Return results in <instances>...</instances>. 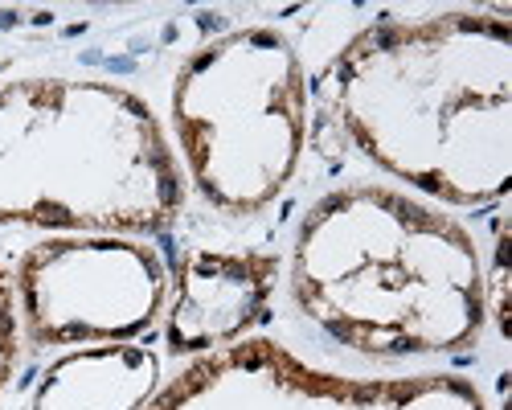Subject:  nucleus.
<instances>
[{
    "mask_svg": "<svg viewBox=\"0 0 512 410\" xmlns=\"http://www.w3.org/2000/svg\"><path fill=\"white\" fill-rule=\"evenodd\" d=\"M357 148L447 205H484L512 181V29L435 13L357 33L332 70Z\"/></svg>",
    "mask_w": 512,
    "mask_h": 410,
    "instance_id": "1",
    "label": "nucleus"
},
{
    "mask_svg": "<svg viewBox=\"0 0 512 410\" xmlns=\"http://www.w3.org/2000/svg\"><path fill=\"white\" fill-rule=\"evenodd\" d=\"M300 312L365 357L463 353L484 337L488 287L476 238L381 185L312 205L291 255Z\"/></svg>",
    "mask_w": 512,
    "mask_h": 410,
    "instance_id": "2",
    "label": "nucleus"
},
{
    "mask_svg": "<svg viewBox=\"0 0 512 410\" xmlns=\"http://www.w3.org/2000/svg\"><path fill=\"white\" fill-rule=\"evenodd\" d=\"M185 173L152 107L95 78L0 82V226L156 234Z\"/></svg>",
    "mask_w": 512,
    "mask_h": 410,
    "instance_id": "3",
    "label": "nucleus"
},
{
    "mask_svg": "<svg viewBox=\"0 0 512 410\" xmlns=\"http://www.w3.org/2000/svg\"><path fill=\"white\" fill-rule=\"evenodd\" d=\"M173 123L189 181L213 210H267L304 156L308 82L300 54L275 29L209 41L173 82Z\"/></svg>",
    "mask_w": 512,
    "mask_h": 410,
    "instance_id": "4",
    "label": "nucleus"
},
{
    "mask_svg": "<svg viewBox=\"0 0 512 410\" xmlns=\"http://www.w3.org/2000/svg\"><path fill=\"white\" fill-rule=\"evenodd\" d=\"M13 287L29 345H127L160 316L168 271L119 234L50 238L25 251Z\"/></svg>",
    "mask_w": 512,
    "mask_h": 410,
    "instance_id": "5",
    "label": "nucleus"
},
{
    "mask_svg": "<svg viewBox=\"0 0 512 410\" xmlns=\"http://www.w3.org/2000/svg\"><path fill=\"white\" fill-rule=\"evenodd\" d=\"M144 410H488L463 378L349 382L316 374L275 341H238L193 361Z\"/></svg>",
    "mask_w": 512,
    "mask_h": 410,
    "instance_id": "6",
    "label": "nucleus"
},
{
    "mask_svg": "<svg viewBox=\"0 0 512 410\" xmlns=\"http://www.w3.org/2000/svg\"><path fill=\"white\" fill-rule=\"evenodd\" d=\"M279 259L242 251H193L181 259L177 296L168 312V345L197 353L234 341L263 312Z\"/></svg>",
    "mask_w": 512,
    "mask_h": 410,
    "instance_id": "7",
    "label": "nucleus"
},
{
    "mask_svg": "<svg viewBox=\"0 0 512 410\" xmlns=\"http://www.w3.org/2000/svg\"><path fill=\"white\" fill-rule=\"evenodd\" d=\"M160 361L140 345H91L62 357L41 382L33 410H144Z\"/></svg>",
    "mask_w": 512,
    "mask_h": 410,
    "instance_id": "8",
    "label": "nucleus"
},
{
    "mask_svg": "<svg viewBox=\"0 0 512 410\" xmlns=\"http://www.w3.org/2000/svg\"><path fill=\"white\" fill-rule=\"evenodd\" d=\"M21 312H17V287H13V275L0 267V394H5L13 369H17V357H21Z\"/></svg>",
    "mask_w": 512,
    "mask_h": 410,
    "instance_id": "9",
    "label": "nucleus"
}]
</instances>
